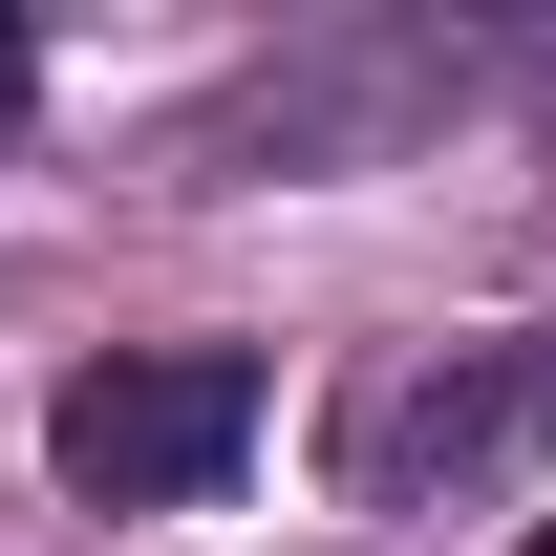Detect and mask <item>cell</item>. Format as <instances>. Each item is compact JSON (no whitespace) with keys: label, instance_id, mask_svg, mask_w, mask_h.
Returning a JSON list of instances; mask_svg holds the SVG:
<instances>
[{"label":"cell","instance_id":"cell-1","mask_svg":"<svg viewBox=\"0 0 556 556\" xmlns=\"http://www.w3.org/2000/svg\"><path fill=\"white\" fill-rule=\"evenodd\" d=\"M236 450H257V343H108V364H65V407H43V471H65L86 514H193Z\"/></svg>","mask_w":556,"mask_h":556},{"label":"cell","instance_id":"cell-2","mask_svg":"<svg viewBox=\"0 0 556 556\" xmlns=\"http://www.w3.org/2000/svg\"><path fill=\"white\" fill-rule=\"evenodd\" d=\"M535 428H556V343H492L471 386H407V407L364 428V471H450V492H471V471H514Z\"/></svg>","mask_w":556,"mask_h":556},{"label":"cell","instance_id":"cell-3","mask_svg":"<svg viewBox=\"0 0 556 556\" xmlns=\"http://www.w3.org/2000/svg\"><path fill=\"white\" fill-rule=\"evenodd\" d=\"M0 108H22V43H0Z\"/></svg>","mask_w":556,"mask_h":556},{"label":"cell","instance_id":"cell-4","mask_svg":"<svg viewBox=\"0 0 556 556\" xmlns=\"http://www.w3.org/2000/svg\"><path fill=\"white\" fill-rule=\"evenodd\" d=\"M514 556H556V514H535V535H514Z\"/></svg>","mask_w":556,"mask_h":556}]
</instances>
